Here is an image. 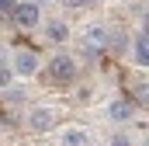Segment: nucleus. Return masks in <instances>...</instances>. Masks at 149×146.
<instances>
[{
    "label": "nucleus",
    "mask_w": 149,
    "mask_h": 146,
    "mask_svg": "<svg viewBox=\"0 0 149 146\" xmlns=\"http://www.w3.org/2000/svg\"><path fill=\"white\" fill-rule=\"evenodd\" d=\"M111 146H132L128 136H111Z\"/></svg>",
    "instance_id": "14"
},
{
    "label": "nucleus",
    "mask_w": 149,
    "mask_h": 146,
    "mask_svg": "<svg viewBox=\"0 0 149 146\" xmlns=\"http://www.w3.org/2000/svg\"><path fill=\"white\" fill-rule=\"evenodd\" d=\"M59 146H90V136H87V129L70 125V129L59 132Z\"/></svg>",
    "instance_id": "8"
},
{
    "label": "nucleus",
    "mask_w": 149,
    "mask_h": 146,
    "mask_svg": "<svg viewBox=\"0 0 149 146\" xmlns=\"http://www.w3.org/2000/svg\"><path fill=\"white\" fill-rule=\"evenodd\" d=\"M38 21H42V7H38V0H17V4H14V18H10V25H14L17 32H35Z\"/></svg>",
    "instance_id": "2"
},
{
    "label": "nucleus",
    "mask_w": 149,
    "mask_h": 146,
    "mask_svg": "<svg viewBox=\"0 0 149 146\" xmlns=\"http://www.w3.org/2000/svg\"><path fill=\"white\" fill-rule=\"evenodd\" d=\"M108 45H111L108 28H104V25H90V28L83 32V45H80V52H83L87 63H94V59H101V56L108 52Z\"/></svg>",
    "instance_id": "1"
},
{
    "label": "nucleus",
    "mask_w": 149,
    "mask_h": 146,
    "mask_svg": "<svg viewBox=\"0 0 149 146\" xmlns=\"http://www.w3.org/2000/svg\"><path fill=\"white\" fill-rule=\"evenodd\" d=\"M132 101H135V108H149V80H139L132 87Z\"/></svg>",
    "instance_id": "10"
},
{
    "label": "nucleus",
    "mask_w": 149,
    "mask_h": 146,
    "mask_svg": "<svg viewBox=\"0 0 149 146\" xmlns=\"http://www.w3.org/2000/svg\"><path fill=\"white\" fill-rule=\"evenodd\" d=\"M45 38H49V42H56V45H59V42H66V38H70V25L52 18V21L45 25Z\"/></svg>",
    "instance_id": "9"
},
{
    "label": "nucleus",
    "mask_w": 149,
    "mask_h": 146,
    "mask_svg": "<svg viewBox=\"0 0 149 146\" xmlns=\"http://www.w3.org/2000/svg\"><path fill=\"white\" fill-rule=\"evenodd\" d=\"M10 80H14V70L0 63V91H3V87H10Z\"/></svg>",
    "instance_id": "12"
},
{
    "label": "nucleus",
    "mask_w": 149,
    "mask_h": 146,
    "mask_svg": "<svg viewBox=\"0 0 149 146\" xmlns=\"http://www.w3.org/2000/svg\"><path fill=\"white\" fill-rule=\"evenodd\" d=\"M14 4H17V0H0V21L10 25V18H14Z\"/></svg>",
    "instance_id": "11"
},
{
    "label": "nucleus",
    "mask_w": 149,
    "mask_h": 146,
    "mask_svg": "<svg viewBox=\"0 0 149 146\" xmlns=\"http://www.w3.org/2000/svg\"><path fill=\"white\" fill-rule=\"evenodd\" d=\"M63 4H66V7H94L97 0H63Z\"/></svg>",
    "instance_id": "13"
},
{
    "label": "nucleus",
    "mask_w": 149,
    "mask_h": 146,
    "mask_svg": "<svg viewBox=\"0 0 149 146\" xmlns=\"http://www.w3.org/2000/svg\"><path fill=\"white\" fill-rule=\"evenodd\" d=\"M49 80L52 84H73L76 80V63H73V56H66V52H59V56H52L49 59Z\"/></svg>",
    "instance_id": "3"
},
{
    "label": "nucleus",
    "mask_w": 149,
    "mask_h": 146,
    "mask_svg": "<svg viewBox=\"0 0 149 146\" xmlns=\"http://www.w3.org/2000/svg\"><path fill=\"white\" fill-rule=\"evenodd\" d=\"M38 66H42V59H38L35 49H17V52H14V59H10L14 77H35Z\"/></svg>",
    "instance_id": "4"
},
{
    "label": "nucleus",
    "mask_w": 149,
    "mask_h": 146,
    "mask_svg": "<svg viewBox=\"0 0 149 146\" xmlns=\"http://www.w3.org/2000/svg\"><path fill=\"white\" fill-rule=\"evenodd\" d=\"M24 122H28L31 132H49V129L56 125V111H52V108H31Z\"/></svg>",
    "instance_id": "5"
},
{
    "label": "nucleus",
    "mask_w": 149,
    "mask_h": 146,
    "mask_svg": "<svg viewBox=\"0 0 149 146\" xmlns=\"http://www.w3.org/2000/svg\"><path fill=\"white\" fill-rule=\"evenodd\" d=\"M146 32H149V14H146Z\"/></svg>",
    "instance_id": "15"
},
{
    "label": "nucleus",
    "mask_w": 149,
    "mask_h": 146,
    "mask_svg": "<svg viewBox=\"0 0 149 146\" xmlns=\"http://www.w3.org/2000/svg\"><path fill=\"white\" fill-rule=\"evenodd\" d=\"M132 63L149 70V32H139L132 38Z\"/></svg>",
    "instance_id": "6"
},
{
    "label": "nucleus",
    "mask_w": 149,
    "mask_h": 146,
    "mask_svg": "<svg viewBox=\"0 0 149 146\" xmlns=\"http://www.w3.org/2000/svg\"><path fill=\"white\" fill-rule=\"evenodd\" d=\"M108 115H111V122H128V118L135 115V101H132V98H118V101H111Z\"/></svg>",
    "instance_id": "7"
}]
</instances>
